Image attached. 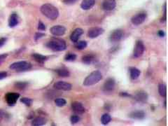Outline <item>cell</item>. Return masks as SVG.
<instances>
[{"instance_id":"cell-1","label":"cell","mask_w":168,"mask_h":126,"mask_svg":"<svg viewBox=\"0 0 168 126\" xmlns=\"http://www.w3.org/2000/svg\"><path fill=\"white\" fill-rule=\"evenodd\" d=\"M40 11L50 20H56L59 16V11L55 6L50 4H45L40 8Z\"/></svg>"},{"instance_id":"cell-2","label":"cell","mask_w":168,"mask_h":126,"mask_svg":"<svg viewBox=\"0 0 168 126\" xmlns=\"http://www.w3.org/2000/svg\"><path fill=\"white\" fill-rule=\"evenodd\" d=\"M46 47L53 51H63L67 49V43L63 39L54 38L46 43Z\"/></svg>"},{"instance_id":"cell-3","label":"cell","mask_w":168,"mask_h":126,"mask_svg":"<svg viewBox=\"0 0 168 126\" xmlns=\"http://www.w3.org/2000/svg\"><path fill=\"white\" fill-rule=\"evenodd\" d=\"M102 79V74L100 71H93L87 77L84 81V85L85 86H90L98 83Z\"/></svg>"},{"instance_id":"cell-4","label":"cell","mask_w":168,"mask_h":126,"mask_svg":"<svg viewBox=\"0 0 168 126\" xmlns=\"http://www.w3.org/2000/svg\"><path fill=\"white\" fill-rule=\"evenodd\" d=\"M9 68L11 70H14V71H18V72H22V71L30 70L32 68V65L29 62L20 61L11 64Z\"/></svg>"},{"instance_id":"cell-5","label":"cell","mask_w":168,"mask_h":126,"mask_svg":"<svg viewBox=\"0 0 168 126\" xmlns=\"http://www.w3.org/2000/svg\"><path fill=\"white\" fill-rule=\"evenodd\" d=\"M124 36V32L121 29H116L111 32L109 36V41L111 43H117L123 39Z\"/></svg>"},{"instance_id":"cell-6","label":"cell","mask_w":168,"mask_h":126,"mask_svg":"<svg viewBox=\"0 0 168 126\" xmlns=\"http://www.w3.org/2000/svg\"><path fill=\"white\" fill-rule=\"evenodd\" d=\"M145 51L144 44L141 40H137L135 43V46L133 51V57L135 58H138L143 55L144 52Z\"/></svg>"},{"instance_id":"cell-7","label":"cell","mask_w":168,"mask_h":126,"mask_svg":"<svg viewBox=\"0 0 168 126\" xmlns=\"http://www.w3.org/2000/svg\"><path fill=\"white\" fill-rule=\"evenodd\" d=\"M147 17V14L145 12H140V13L133 15L131 18V22L134 25L138 26L142 24L146 21Z\"/></svg>"},{"instance_id":"cell-8","label":"cell","mask_w":168,"mask_h":126,"mask_svg":"<svg viewBox=\"0 0 168 126\" xmlns=\"http://www.w3.org/2000/svg\"><path fill=\"white\" fill-rule=\"evenodd\" d=\"M50 33L56 37H61L66 32V27L62 25H55L50 29Z\"/></svg>"},{"instance_id":"cell-9","label":"cell","mask_w":168,"mask_h":126,"mask_svg":"<svg viewBox=\"0 0 168 126\" xmlns=\"http://www.w3.org/2000/svg\"><path fill=\"white\" fill-rule=\"evenodd\" d=\"M104 32V29L102 27H92L88 29V37L90 38V39H95V38L98 37L99 36L102 35Z\"/></svg>"},{"instance_id":"cell-10","label":"cell","mask_w":168,"mask_h":126,"mask_svg":"<svg viewBox=\"0 0 168 126\" xmlns=\"http://www.w3.org/2000/svg\"><path fill=\"white\" fill-rule=\"evenodd\" d=\"M53 87L56 89L59 90V91H70L72 89V85L70 83H67V82L59 81L58 82H56L54 83Z\"/></svg>"},{"instance_id":"cell-11","label":"cell","mask_w":168,"mask_h":126,"mask_svg":"<svg viewBox=\"0 0 168 126\" xmlns=\"http://www.w3.org/2000/svg\"><path fill=\"white\" fill-rule=\"evenodd\" d=\"M20 97V95L16 93H9L5 96L6 101L9 106H13L17 102L18 98Z\"/></svg>"},{"instance_id":"cell-12","label":"cell","mask_w":168,"mask_h":126,"mask_svg":"<svg viewBox=\"0 0 168 126\" xmlns=\"http://www.w3.org/2000/svg\"><path fill=\"white\" fill-rule=\"evenodd\" d=\"M135 99L140 103H145L148 100V94L144 91H137L134 94Z\"/></svg>"},{"instance_id":"cell-13","label":"cell","mask_w":168,"mask_h":126,"mask_svg":"<svg viewBox=\"0 0 168 126\" xmlns=\"http://www.w3.org/2000/svg\"><path fill=\"white\" fill-rule=\"evenodd\" d=\"M115 85H116L115 80L112 78H109L105 81L104 85H103V90L105 93H110L114 90Z\"/></svg>"},{"instance_id":"cell-14","label":"cell","mask_w":168,"mask_h":126,"mask_svg":"<svg viewBox=\"0 0 168 126\" xmlns=\"http://www.w3.org/2000/svg\"><path fill=\"white\" fill-rule=\"evenodd\" d=\"M72 109L74 112L78 114H83L86 111V109L83 104L77 101H74L72 103Z\"/></svg>"},{"instance_id":"cell-15","label":"cell","mask_w":168,"mask_h":126,"mask_svg":"<svg viewBox=\"0 0 168 126\" xmlns=\"http://www.w3.org/2000/svg\"><path fill=\"white\" fill-rule=\"evenodd\" d=\"M116 6V0H104L102 4V9L107 11H110L114 10Z\"/></svg>"},{"instance_id":"cell-16","label":"cell","mask_w":168,"mask_h":126,"mask_svg":"<svg viewBox=\"0 0 168 126\" xmlns=\"http://www.w3.org/2000/svg\"><path fill=\"white\" fill-rule=\"evenodd\" d=\"M83 34H84V30L81 28H76L72 32V33L70 35V39L71 41L74 43H75L77 41H78L79 38L81 37Z\"/></svg>"},{"instance_id":"cell-17","label":"cell","mask_w":168,"mask_h":126,"mask_svg":"<svg viewBox=\"0 0 168 126\" xmlns=\"http://www.w3.org/2000/svg\"><path fill=\"white\" fill-rule=\"evenodd\" d=\"M129 117L135 120H142L146 117V113L144 111L141 110H137V111H132L129 114Z\"/></svg>"},{"instance_id":"cell-18","label":"cell","mask_w":168,"mask_h":126,"mask_svg":"<svg viewBox=\"0 0 168 126\" xmlns=\"http://www.w3.org/2000/svg\"><path fill=\"white\" fill-rule=\"evenodd\" d=\"M95 0H83L81 4V7L83 10H90L94 7Z\"/></svg>"},{"instance_id":"cell-19","label":"cell","mask_w":168,"mask_h":126,"mask_svg":"<svg viewBox=\"0 0 168 126\" xmlns=\"http://www.w3.org/2000/svg\"><path fill=\"white\" fill-rule=\"evenodd\" d=\"M19 20H18V15L17 13H13L11 14L9 20V26L10 27H14L18 25Z\"/></svg>"},{"instance_id":"cell-20","label":"cell","mask_w":168,"mask_h":126,"mask_svg":"<svg viewBox=\"0 0 168 126\" xmlns=\"http://www.w3.org/2000/svg\"><path fill=\"white\" fill-rule=\"evenodd\" d=\"M129 71H130V75L131 79L132 80L137 79L141 74L140 70L137 69L136 67H130Z\"/></svg>"},{"instance_id":"cell-21","label":"cell","mask_w":168,"mask_h":126,"mask_svg":"<svg viewBox=\"0 0 168 126\" xmlns=\"http://www.w3.org/2000/svg\"><path fill=\"white\" fill-rule=\"evenodd\" d=\"M95 61V57L91 54H87L82 57V62L86 65H91Z\"/></svg>"},{"instance_id":"cell-22","label":"cell","mask_w":168,"mask_h":126,"mask_svg":"<svg viewBox=\"0 0 168 126\" xmlns=\"http://www.w3.org/2000/svg\"><path fill=\"white\" fill-rule=\"evenodd\" d=\"M46 120L43 117H37L34 119L32 122V125L34 126H41L45 125Z\"/></svg>"},{"instance_id":"cell-23","label":"cell","mask_w":168,"mask_h":126,"mask_svg":"<svg viewBox=\"0 0 168 126\" xmlns=\"http://www.w3.org/2000/svg\"><path fill=\"white\" fill-rule=\"evenodd\" d=\"M32 57L35 60L36 62L39 63H44V62H46L47 60L48 57L46 56H44L41 54H39V53H34L32 54Z\"/></svg>"},{"instance_id":"cell-24","label":"cell","mask_w":168,"mask_h":126,"mask_svg":"<svg viewBox=\"0 0 168 126\" xmlns=\"http://www.w3.org/2000/svg\"><path fill=\"white\" fill-rule=\"evenodd\" d=\"M58 75L60 77H69L70 76V73L68 69H65V68H60L56 70Z\"/></svg>"},{"instance_id":"cell-25","label":"cell","mask_w":168,"mask_h":126,"mask_svg":"<svg viewBox=\"0 0 168 126\" xmlns=\"http://www.w3.org/2000/svg\"><path fill=\"white\" fill-rule=\"evenodd\" d=\"M87 45H88V43H87L86 41H77L75 42L74 46L78 50H83L86 49L87 47Z\"/></svg>"},{"instance_id":"cell-26","label":"cell","mask_w":168,"mask_h":126,"mask_svg":"<svg viewBox=\"0 0 168 126\" xmlns=\"http://www.w3.org/2000/svg\"><path fill=\"white\" fill-rule=\"evenodd\" d=\"M158 93L162 97H165L167 95V86L165 84L161 83L158 85Z\"/></svg>"},{"instance_id":"cell-27","label":"cell","mask_w":168,"mask_h":126,"mask_svg":"<svg viewBox=\"0 0 168 126\" xmlns=\"http://www.w3.org/2000/svg\"><path fill=\"white\" fill-rule=\"evenodd\" d=\"M111 121V116L109 113H104V114L102 115V118H101V122L103 125H107L110 123Z\"/></svg>"},{"instance_id":"cell-28","label":"cell","mask_w":168,"mask_h":126,"mask_svg":"<svg viewBox=\"0 0 168 126\" xmlns=\"http://www.w3.org/2000/svg\"><path fill=\"white\" fill-rule=\"evenodd\" d=\"M55 104H56V105L57 106V107H64V106L66 105L67 102L64 98H56V99H55Z\"/></svg>"},{"instance_id":"cell-29","label":"cell","mask_w":168,"mask_h":126,"mask_svg":"<svg viewBox=\"0 0 168 126\" xmlns=\"http://www.w3.org/2000/svg\"><path fill=\"white\" fill-rule=\"evenodd\" d=\"M76 59V55L72 53H68L64 56V60L67 62L74 61Z\"/></svg>"},{"instance_id":"cell-30","label":"cell","mask_w":168,"mask_h":126,"mask_svg":"<svg viewBox=\"0 0 168 126\" xmlns=\"http://www.w3.org/2000/svg\"><path fill=\"white\" fill-rule=\"evenodd\" d=\"M21 102L22 103H23L24 105H25L26 106H28V107L31 106L32 105V102H33L32 99L28 97H23L21 99Z\"/></svg>"},{"instance_id":"cell-31","label":"cell","mask_w":168,"mask_h":126,"mask_svg":"<svg viewBox=\"0 0 168 126\" xmlns=\"http://www.w3.org/2000/svg\"><path fill=\"white\" fill-rule=\"evenodd\" d=\"M80 120H81V118L77 115L72 116H71V118H70V121L72 124L78 123V122L80 121Z\"/></svg>"},{"instance_id":"cell-32","label":"cell","mask_w":168,"mask_h":126,"mask_svg":"<svg viewBox=\"0 0 168 126\" xmlns=\"http://www.w3.org/2000/svg\"><path fill=\"white\" fill-rule=\"evenodd\" d=\"M78 0H62V2L66 5H72L74 4Z\"/></svg>"},{"instance_id":"cell-33","label":"cell","mask_w":168,"mask_h":126,"mask_svg":"<svg viewBox=\"0 0 168 126\" xmlns=\"http://www.w3.org/2000/svg\"><path fill=\"white\" fill-rule=\"evenodd\" d=\"M27 84L25 83H23V82H18V83H16V86L19 89H23L25 88Z\"/></svg>"},{"instance_id":"cell-34","label":"cell","mask_w":168,"mask_h":126,"mask_svg":"<svg viewBox=\"0 0 168 126\" xmlns=\"http://www.w3.org/2000/svg\"><path fill=\"white\" fill-rule=\"evenodd\" d=\"M38 29L41 31H45L46 29V27L41 21H39V24H38Z\"/></svg>"},{"instance_id":"cell-35","label":"cell","mask_w":168,"mask_h":126,"mask_svg":"<svg viewBox=\"0 0 168 126\" xmlns=\"http://www.w3.org/2000/svg\"><path fill=\"white\" fill-rule=\"evenodd\" d=\"M7 57H8V54H1V55H0V65L4 62V60L7 59Z\"/></svg>"},{"instance_id":"cell-36","label":"cell","mask_w":168,"mask_h":126,"mask_svg":"<svg viewBox=\"0 0 168 126\" xmlns=\"http://www.w3.org/2000/svg\"><path fill=\"white\" fill-rule=\"evenodd\" d=\"M7 41V38L6 37H2L0 38V48H1L5 44L6 42Z\"/></svg>"},{"instance_id":"cell-37","label":"cell","mask_w":168,"mask_h":126,"mask_svg":"<svg viewBox=\"0 0 168 126\" xmlns=\"http://www.w3.org/2000/svg\"><path fill=\"white\" fill-rule=\"evenodd\" d=\"M44 36H45V34H43V33H41V32L36 33V35H35V39L36 40H38V39H41V37H44Z\"/></svg>"},{"instance_id":"cell-38","label":"cell","mask_w":168,"mask_h":126,"mask_svg":"<svg viewBox=\"0 0 168 126\" xmlns=\"http://www.w3.org/2000/svg\"><path fill=\"white\" fill-rule=\"evenodd\" d=\"M7 77V73L6 71H2V72H0V81L4 79H5Z\"/></svg>"},{"instance_id":"cell-39","label":"cell","mask_w":168,"mask_h":126,"mask_svg":"<svg viewBox=\"0 0 168 126\" xmlns=\"http://www.w3.org/2000/svg\"><path fill=\"white\" fill-rule=\"evenodd\" d=\"M158 35L160 37H165V33L163 30H159L158 32Z\"/></svg>"},{"instance_id":"cell-40","label":"cell","mask_w":168,"mask_h":126,"mask_svg":"<svg viewBox=\"0 0 168 126\" xmlns=\"http://www.w3.org/2000/svg\"><path fill=\"white\" fill-rule=\"evenodd\" d=\"M120 95L122 97H131V95L127 93H121Z\"/></svg>"}]
</instances>
